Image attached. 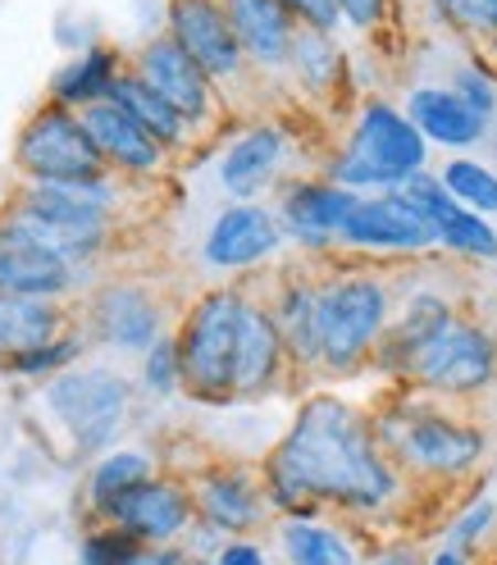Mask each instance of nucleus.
Masks as SVG:
<instances>
[{"label": "nucleus", "mask_w": 497, "mask_h": 565, "mask_svg": "<svg viewBox=\"0 0 497 565\" xmlns=\"http://www.w3.org/2000/svg\"><path fill=\"white\" fill-rule=\"evenodd\" d=\"M261 479L283 520L383 515L402 502V470L379 447L374 419L338 393H310L297 406L288 434L261 461Z\"/></svg>", "instance_id": "f257e3e1"}, {"label": "nucleus", "mask_w": 497, "mask_h": 565, "mask_svg": "<svg viewBox=\"0 0 497 565\" xmlns=\"http://www.w3.org/2000/svg\"><path fill=\"white\" fill-rule=\"evenodd\" d=\"M370 419H374L379 447L393 456V466L424 483H461L488 456V434L475 419L452 411L447 402L411 393V387H402L393 406L374 411Z\"/></svg>", "instance_id": "f03ea898"}, {"label": "nucleus", "mask_w": 497, "mask_h": 565, "mask_svg": "<svg viewBox=\"0 0 497 565\" xmlns=\"http://www.w3.org/2000/svg\"><path fill=\"white\" fill-rule=\"evenodd\" d=\"M430 164V141L406 119V110L388 105L383 96L361 100L357 119L347 128V141L329 156L325 179L347 192H398L406 179Z\"/></svg>", "instance_id": "7ed1b4c3"}, {"label": "nucleus", "mask_w": 497, "mask_h": 565, "mask_svg": "<svg viewBox=\"0 0 497 565\" xmlns=\"http://www.w3.org/2000/svg\"><path fill=\"white\" fill-rule=\"evenodd\" d=\"M398 315L393 288L374 269L338 265L319 274V320H325V379H357L374 365L379 338Z\"/></svg>", "instance_id": "20e7f679"}, {"label": "nucleus", "mask_w": 497, "mask_h": 565, "mask_svg": "<svg viewBox=\"0 0 497 565\" xmlns=\"http://www.w3.org/2000/svg\"><path fill=\"white\" fill-rule=\"evenodd\" d=\"M115 201H119V183L110 179H92V183H28L19 192V201L6 210V220H14L19 228H28L38 242H46L51 252H60L64 260H92L96 252H105L115 228Z\"/></svg>", "instance_id": "39448f33"}, {"label": "nucleus", "mask_w": 497, "mask_h": 565, "mask_svg": "<svg viewBox=\"0 0 497 565\" xmlns=\"http://www.w3.org/2000/svg\"><path fill=\"white\" fill-rule=\"evenodd\" d=\"M252 292L242 282L205 288L179 324V356H183V393L210 406H229L233 374H237V342H242V315Z\"/></svg>", "instance_id": "423d86ee"}, {"label": "nucleus", "mask_w": 497, "mask_h": 565, "mask_svg": "<svg viewBox=\"0 0 497 565\" xmlns=\"http://www.w3.org/2000/svg\"><path fill=\"white\" fill-rule=\"evenodd\" d=\"M497 383V333L475 320V315H456V320L411 361L402 387L424 393L434 402H470Z\"/></svg>", "instance_id": "0eeeda50"}, {"label": "nucleus", "mask_w": 497, "mask_h": 565, "mask_svg": "<svg viewBox=\"0 0 497 565\" xmlns=\"http://www.w3.org/2000/svg\"><path fill=\"white\" fill-rule=\"evenodd\" d=\"M14 164L28 183H92V179H110V164L96 151V141L83 124L78 110L68 105H38L19 128L14 141Z\"/></svg>", "instance_id": "6e6552de"}, {"label": "nucleus", "mask_w": 497, "mask_h": 565, "mask_svg": "<svg viewBox=\"0 0 497 565\" xmlns=\"http://www.w3.org/2000/svg\"><path fill=\"white\" fill-rule=\"evenodd\" d=\"M46 406L64 424L74 451L105 456L133 415V387L119 370L83 365V370H64L46 383Z\"/></svg>", "instance_id": "1a4fd4ad"}, {"label": "nucleus", "mask_w": 497, "mask_h": 565, "mask_svg": "<svg viewBox=\"0 0 497 565\" xmlns=\"http://www.w3.org/2000/svg\"><path fill=\"white\" fill-rule=\"evenodd\" d=\"M357 205H361V192H347L319 173V179L283 183L274 215L283 224V237L297 242L306 256H334L342 252V233H347V220L357 215Z\"/></svg>", "instance_id": "9d476101"}, {"label": "nucleus", "mask_w": 497, "mask_h": 565, "mask_svg": "<svg viewBox=\"0 0 497 565\" xmlns=\"http://www.w3.org/2000/svg\"><path fill=\"white\" fill-rule=\"evenodd\" d=\"M101 524L124 529L128 539L147 543V547H173L183 543L197 529V498L192 483L173 479V475H151L147 483H137L133 492L101 515Z\"/></svg>", "instance_id": "9b49d317"}, {"label": "nucleus", "mask_w": 497, "mask_h": 565, "mask_svg": "<svg viewBox=\"0 0 497 565\" xmlns=\"http://www.w3.org/2000/svg\"><path fill=\"white\" fill-rule=\"evenodd\" d=\"M342 252H370V256H430L438 252L434 220L415 210L402 192H374L361 196L357 215L347 220Z\"/></svg>", "instance_id": "f8f14e48"}, {"label": "nucleus", "mask_w": 497, "mask_h": 565, "mask_svg": "<svg viewBox=\"0 0 497 565\" xmlns=\"http://www.w3.org/2000/svg\"><path fill=\"white\" fill-rule=\"evenodd\" d=\"M165 19H169V38L205 68L215 87H233L246 74H256L220 0H169Z\"/></svg>", "instance_id": "ddd939ff"}, {"label": "nucleus", "mask_w": 497, "mask_h": 565, "mask_svg": "<svg viewBox=\"0 0 497 565\" xmlns=\"http://www.w3.org/2000/svg\"><path fill=\"white\" fill-rule=\"evenodd\" d=\"M87 329L101 347L147 356L165 338V301L151 288H141V282L110 278V282H101L87 301Z\"/></svg>", "instance_id": "4468645a"}, {"label": "nucleus", "mask_w": 497, "mask_h": 565, "mask_svg": "<svg viewBox=\"0 0 497 565\" xmlns=\"http://www.w3.org/2000/svg\"><path fill=\"white\" fill-rule=\"evenodd\" d=\"M283 242L288 237H283V224L269 205L233 201L210 220V228L201 237V260L210 269L242 274V269H261L265 260H274L283 252Z\"/></svg>", "instance_id": "2eb2a0df"}, {"label": "nucleus", "mask_w": 497, "mask_h": 565, "mask_svg": "<svg viewBox=\"0 0 497 565\" xmlns=\"http://www.w3.org/2000/svg\"><path fill=\"white\" fill-rule=\"evenodd\" d=\"M192 498H197V520L220 529L224 539H252L274 515L261 470H242V466H210L192 475Z\"/></svg>", "instance_id": "dca6fc26"}, {"label": "nucleus", "mask_w": 497, "mask_h": 565, "mask_svg": "<svg viewBox=\"0 0 497 565\" xmlns=\"http://www.w3.org/2000/svg\"><path fill=\"white\" fill-rule=\"evenodd\" d=\"M133 68L141 78L151 83V92H160L173 110H179L192 128H201V124H210L220 115V87L210 83V74L205 68L169 38H151L147 46L137 51V60H133Z\"/></svg>", "instance_id": "f3484780"}, {"label": "nucleus", "mask_w": 497, "mask_h": 565, "mask_svg": "<svg viewBox=\"0 0 497 565\" xmlns=\"http://www.w3.org/2000/svg\"><path fill=\"white\" fill-rule=\"evenodd\" d=\"M278 338L288 347L293 374H319L325 365V320H319V274L283 269L265 297Z\"/></svg>", "instance_id": "a211bd4d"}, {"label": "nucleus", "mask_w": 497, "mask_h": 565, "mask_svg": "<svg viewBox=\"0 0 497 565\" xmlns=\"http://www.w3.org/2000/svg\"><path fill=\"white\" fill-rule=\"evenodd\" d=\"M288 147L293 137L274 119H256L252 128H242L229 151L220 156V188L233 201H256L269 188H283V164H288Z\"/></svg>", "instance_id": "6ab92c4d"}, {"label": "nucleus", "mask_w": 497, "mask_h": 565, "mask_svg": "<svg viewBox=\"0 0 497 565\" xmlns=\"http://www.w3.org/2000/svg\"><path fill=\"white\" fill-rule=\"evenodd\" d=\"M74 274H78L74 260H64L46 242H38L28 228L0 215V292L55 301L74 288Z\"/></svg>", "instance_id": "aec40b11"}, {"label": "nucleus", "mask_w": 497, "mask_h": 565, "mask_svg": "<svg viewBox=\"0 0 497 565\" xmlns=\"http://www.w3.org/2000/svg\"><path fill=\"white\" fill-rule=\"evenodd\" d=\"M456 301L447 297V292H438V288H420V292H411L402 306H398V315H393V324H388V333L379 338V351H374V365L370 370H379L383 379H393V383H402L406 379V370H411V361L420 356L424 347H430L452 320H456Z\"/></svg>", "instance_id": "412c9836"}, {"label": "nucleus", "mask_w": 497, "mask_h": 565, "mask_svg": "<svg viewBox=\"0 0 497 565\" xmlns=\"http://www.w3.org/2000/svg\"><path fill=\"white\" fill-rule=\"evenodd\" d=\"M83 124L96 141V151L105 156V164H110V173H124V179H156V173L165 169V160H169V151L124 110L119 100L87 105Z\"/></svg>", "instance_id": "4be33fe9"}, {"label": "nucleus", "mask_w": 497, "mask_h": 565, "mask_svg": "<svg viewBox=\"0 0 497 565\" xmlns=\"http://www.w3.org/2000/svg\"><path fill=\"white\" fill-rule=\"evenodd\" d=\"M293 374V361H288V347L278 338V324L265 301H246V315H242V342H237V374H233V397L237 402H252V397H265L274 387Z\"/></svg>", "instance_id": "5701e85b"}, {"label": "nucleus", "mask_w": 497, "mask_h": 565, "mask_svg": "<svg viewBox=\"0 0 497 565\" xmlns=\"http://www.w3.org/2000/svg\"><path fill=\"white\" fill-rule=\"evenodd\" d=\"M256 74H288L297 19L278 0H220Z\"/></svg>", "instance_id": "b1692460"}, {"label": "nucleus", "mask_w": 497, "mask_h": 565, "mask_svg": "<svg viewBox=\"0 0 497 565\" xmlns=\"http://www.w3.org/2000/svg\"><path fill=\"white\" fill-rule=\"evenodd\" d=\"M406 119L424 132V141H438L447 151H470L488 137V119L475 115L452 87H411L406 96Z\"/></svg>", "instance_id": "393cba45"}, {"label": "nucleus", "mask_w": 497, "mask_h": 565, "mask_svg": "<svg viewBox=\"0 0 497 565\" xmlns=\"http://www.w3.org/2000/svg\"><path fill=\"white\" fill-rule=\"evenodd\" d=\"M64 329H68V315L55 301L0 292V365L28 356L38 347H51L55 338H64Z\"/></svg>", "instance_id": "a878e982"}, {"label": "nucleus", "mask_w": 497, "mask_h": 565, "mask_svg": "<svg viewBox=\"0 0 497 565\" xmlns=\"http://www.w3.org/2000/svg\"><path fill=\"white\" fill-rule=\"evenodd\" d=\"M288 74L297 87L315 100H334L347 87V51L338 46V32H315L297 28L293 55H288Z\"/></svg>", "instance_id": "bb28decb"}, {"label": "nucleus", "mask_w": 497, "mask_h": 565, "mask_svg": "<svg viewBox=\"0 0 497 565\" xmlns=\"http://www.w3.org/2000/svg\"><path fill=\"white\" fill-rule=\"evenodd\" d=\"M119 74H124V55L115 46H92L78 60H68L60 74L51 78V100L55 105H68V110L83 115L87 105L110 100Z\"/></svg>", "instance_id": "cd10ccee"}, {"label": "nucleus", "mask_w": 497, "mask_h": 565, "mask_svg": "<svg viewBox=\"0 0 497 565\" xmlns=\"http://www.w3.org/2000/svg\"><path fill=\"white\" fill-rule=\"evenodd\" d=\"M110 100H119L124 110H128L141 128H147L165 151H183V147H188V137L197 132V128H192V124L160 96V92H151V83L141 78L137 68H124L119 83H115V92H110Z\"/></svg>", "instance_id": "c85d7f7f"}, {"label": "nucleus", "mask_w": 497, "mask_h": 565, "mask_svg": "<svg viewBox=\"0 0 497 565\" xmlns=\"http://www.w3.org/2000/svg\"><path fill=\"white\" fill-rule=\"evenodd\" d=\"M283 565H366L351 534L325 520H283L278 524Z\"/></svg>", "instance_id": "c756f323"}, {"label": "nucleus", "mask_w": 497, "mask_h": 565, "mask_svg": "<svg viewBox=\"0 0 497 565\" xmlns=\"http://www.w3.org/2000/svg\"><path fill=\"white\" fill-rule=\"evenodd\" d=\"M151 475H156V461L147 451H137V447L105 451L101 461L92 466V475H87V511L101 520L105 511L124 498V492H133L137 483H147Z\"/></svg>", "instance_id": "7c9ffc66"}, {"label": "nucleus", "mask_w": 497, "mask_h": 565, "mask_svg": "<svg viewBox=\"0 0 497 565\" xmlns=\"http://www.w3.org/2000/svg\"><path fill=\"white\" fill-rule=\"evenodd\" d=\"M430 220H434L443 252H452L461 260H497V228L488 224V215H475V210L456 205L452 192H447V201H438Z\"/></svg>", "instance_id": "2f4dec72"}, {"label": "nucleus", "mask_w": 497, "mask_h": 565, "mask_svg": "<svg viewBox=\"0 0 497 565\" xmlns=\"http://www.w3.org/2000/svg\"><path fill=\"white\" fill-rule=\"evenodd\" d=\"M443 188L452 192L456 205L475 210V215H497V173L484 164V160H470V156H452L443 164Z\"/></svg>", "instance_id": "473e14b6"}, {"label": "nucleus", "mask_w": 497, "mask_h": 565, "mask_svg": "<svg viewBox=\"0 0 497 565\" xmlns=\"http://www.w3.org/2000/svg\"><path fill=\"white\" fill-rule=\"evenodd\" d=\"M438 23L466 46L484 51L497 38V0H438Z\"/></svg>", "instance_id": "72a5a7b5"}, {"label": "nucleus", "mask_w": 497, "mask_h": 565, "mask_svg": "<svg viewBox=\"0 0 497 565\" xmlns=\"http://www.w3.org/2000/svg\"><path fill=\"white\" fill-rule=\"evenodd\" d=\"M87 351V342H83V333H64V338H55L51 347H38V351H28V356H14V361H6L0 370L6 374H14V379H55V374H64V370H74V361Z\"/></svg>", "instance_id": "f704fd0d"}, {"label": "nucleus", "mask_w": 497, "mask_h": 565, "mask_svg": "<svg viewBox=\"0 0 497 565\" xmlns=\"http://www.w3.org/2000/svg\"><path fill=\"white\" fill-rule=\"evenodd\" d=\"M141 387H147V397H173L183 387V356H179V338L173 333H165L141 356Z\"/></svg>", "instance_id": "c9c22d12"}, {"label": "nucleus", "mask_w": 497, "mask_h": 565, "mask_svg": "<svg viewBox=\"0 0 497 565\" xmlns=\"http://www.w3.org/2000/svg\"><path fill=\"white\" fill-rule=\"evenodd\" d=\"M493 529H497V502L493 498H475L466 511L447 524V543L443 547H452L461 556H475L493 539Z\"/></svg>", "instance_id": "e433bc0d"}, {"label": "nucleus", "mask_w": 497, "mask_h": 565, "mask_svg": "<svg viewBox=\"0 0 497 565\" xmlns=\"http://www.w3.org/2000/svg\"><path fill=\"white\" fill-rule=\"evenodd\" d=\"M452 92L470 105L475 115H484L488 124H493V115H497V68L484 60V55H475V60H466L452 74Z\"/></svg>", "instance_id": "4c0bfd02"}, {"label": "nucleus", "mask_w": 497, "mask_h": 565, "mask_svg": "<svg viewBox=\"0 0 497 565\" xmlns=\"http://www.w3.org/2000/svg\"><path fill=\"white\" fill-rule=\"evenodd\" d=\"M137 547H141V543H137V539H128L124 529H115V524H101V529H92V534L83 539L78 565H124V561H128Z\"/></svg>", "instance_id": "58836bf2"}, {"label": "nucleus", "mask_w": 497, "mask_h": 565, "mask_svg": "<svg viewBox=\"0 0 497 565\" xmlns=\"http://www.w3.org/2000/svg\"><path fill=\"white\" fill-rule=\"evenodd\" d=\"M278 6L297 19V28H315V32H338L342 28L338 0H278Z\"/></svg>", "instance_id": "ea45409f"}, {"label": "nucleus", "mask_w": 497, "mask_h": 565, "mask_svg": "<svg viewBox=\"0 0 497 565\" xmlns=\"http://www.w3.org/2000/svg\"><path fill=\"white\" fill-rule=\"evenodd\" d=\"M338 6H342V23H351L357 32H379L393 19L398 0H338Z\"/></svg>", "instance_id": "a19ab883"}, {"label": "nucleus", "mask_w": 497, "mask_h": 565, "mask_svg": "<svg viewBox=\"0 0 497 565\" xmlns=\"http://www.w3.org/2000/svg\"><path fill=\"white\" fill-rule=\"evenodd\" d=\"M220 565H269V552L256 543V539H229L220 552H215Z\"/></svg>", "instance_id": "79ce46f5"}, {"label": "nucleus", "mask_w": 497, "mask_h": 565, "mask_svg": "<svg viewBox=\"0 0 497 565\" xmlns=\"http://www.w3.org/2000/svg\"><path fill=\"white\" fill-rule=\"evenodd\" d=\"M366 565H430V561L420 556V547H415V543H406V539H402V543H383L379 552H370V561H366Z\"/></svg>", "instance_id": "37998d69"}, {"label": "nucleus", "mask_w": 497, "mask_h": 565, "mask_svg": "<svg viewBox=\"0 0 497 565\" xmlns=\"http://www.w3.org/2000/svg\"><path fill=\"white\" fill-rule=\"evenodd\" d=\"M124 565H188V547L173 543V547H147L141 543Z\"/></svg>", "instance_id": "c03bdc74"}, {"label": "nucleus", "mask_w": 497, "mask_h": 565, "mask_svg": "<svg viewBox=\"0 0 497 565\" xmlns=\"http://www.w3.org/2000/svg\"><path fill=\"white\" fill-rule=\"evenodd\" d=\"M430 565H470V556H461V552H452V547H438V552L430 556Z\"/></svg>", "instance_id": "a18cd8bd"}, {"label": "nucleus", "mask_w": 497, "mask_h": 565, "mask_svg": "<svg viewBox=\"0 0 497 565\" xmlns=\"http://www.w3.org/2000/svg\"><path fill=\"white\" fill-rule=\"evenodd\" d=\"M479 55H484V60H488V64H493V68H497V38H493V42H488V46H484V51H479Z\"/></svg>", "instance_id": "49530a36"}, {"label": "nucleus", "mask_w": 497, "mask_h": 565, "mask_svg": "<svg viewBox=\"0 0 497 565\" xmlns=\"http://www.w3.org/2000/svg\"><path fill=\"white\" fill-rule=\"evenodd\" d=\"M188 565H220V561H215V556H192V552H188Z\"/></svg>", "instance_id": "de8ad7c7"}]
</instances>
